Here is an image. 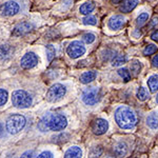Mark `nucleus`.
Listing matches in <instances>:
<instances>
[{"label": "nucleus", "instance_id": "f257e3e1", "mask_svg": "<svg viewBox=\"0 0 158 158\" xmlns=\"http://www.w3.org/2000/svg\"><path fill=\"white\" fill-rule=\"evenodd\" d=\"M68 120L67 117L62 114H47L41 118V120L38 122V129L41 132L51 131H62L67 128Z\"/></svg>", "mask_w": 158, "mask_h": 158}, {"label": "nucleus", "instance_id": "f03ea898", "mask_svg": "<svg viewBox=\"0 0 158 158\" xmlns=\"http://www.w3.org/2000/svg\"><path fill=\"white\" fill-rule=\"evenodd\" d=\"M115 121L120 129L131 130L137 124V116L131 108L120 106L115 111Z\"/></svg>", "mask_w": 158, "mask_h": 158}, {"label": "nucleus", "instance_id": "7ed1b4c3", "mask_svg": "<svg viewBox=\"0 0 158 158\" xmlns=\"http://www.w3.org/2000/svg\"><path fill=\"white\" fill-rule=\"evenodd\" d=\"M27 123V119L23 115H20V114H13L7 118L6 128V131L10 134L15 135L18 134L20 131L25 127Z\"/></svg>", "mask_w": 158, "mask_h": 158}, {"label": "nucleus", "instance_id": "20e7f679", "mask_svg": "<svg viewBox=\"0 0 158 158\" xmlns=\"http://www.w3.org/2000/svg\"><path fill=\"white\" fill-rule=\"evenodd\" d=\"M32 97L27 92L23 90L14 91L12 94V103L15 108L18 109H27L32 106Z\"/></svg>", "mask_w": 158, "mask_h": 158}, {"label": "nucleus", "instance_id": "39448f33", "mask_svg": "<svg viewBox=\"0 0 158 158\" xmlns=\"http://www.w3.org/2000/svg\"><path fill=\"white\" fill-rule=\"evenodd\" d=\"M67 93V89L61 83H55L49 89V91L47 92V100L49 102H56V101L60 100L63 96Z\"/></svg>", "mask_w": 158, "mask_h": 158}, {"label": "nucleus", "instance_id": "423d86ee", "mask_svg": "<svg viewBox=\"0 0 158 158\" xmlns=\"http://www.w3.org/2000/svg\"><path fill=\"white\" fill-rule=\"evenodd\" d=\"M81 98L86 106H95L100 100V91L97 88H89L83 91Z\"/></svg>", "mask_w": 158, "mask_h": 158}, {"label": "nucleus", "instance_id": "0eeeda50", "mask_svg": "<svg viewBox=\"0 0 158 158\" xmlns=\"http://www.w3.org/2000/svg\"><path fill=\"white\" fill-rule=\"evenodd\" d=\"M20 11V6L16 1H6L4 3H2L0 6V16L3 17H11L15 16L17 13H19Z\"/></svg>", "mask_w": 158, "mask_h": 158}, {"label": "nucleus", "instance_id": "6e6552de", "mask_svg": "<svg viewBox=\"0 0 158 158\" xmlns=\"http://www.w3.org/2000/svg\"><path fill=\"white\" fill-rule=\"evenodd\" d=\"M67 53L72 59H77L82 55H85V47L83 45L82 42L75 40V41H72L69 44V47L67 48Z\"/></svg>", "mask_w": 158, "mask_h": 158}, {"label": "nucleus", "instance_id": "1a4fd4ad", "mask_svg": "<svg viewBox=\"0 0 158 158\" xmlns=\"http://www.w3.org/2000/svg\"><path fill=\"white\" fill-rule=\"evenodd\" d=\"M39 62L38 59V56L33 52H29L25 55H23V57L20 60V65L22 69L24 70H30V69L35 68Z\"/></svg>", "mask_w": 158, "mask_h": 158}, {"label": "nucleus", "instance_id": "9d476101", "mask_svg": "<svg viewBox=\"0 0 158 158\" xmlns=\"http://www.w3.org/2000/svg\"><path fill=\"white\" fill-rule=\"evenodd\" d=\"M109 130V122L103 118H97L92 123V131L95 135H103Z\"/></svg>", "mask_w": 158, "mask_h": 158}, {"label": "nucleus", "instance_id": "9b49d317", "mask_svg": "<svg viewBox=\"0 0 158 158\" xmlns=\"http://www.w3.org/2000/svg\"><path fill=\"white\" fill-rule=\"evenodd\" d=\"M33 29H34V25L30 23V22H21V23H18L14 27V30H13V36H16V37L23 36V35L30 33Z\"/></svg>", "mask_w": 158, "mask_h": 158}, {"label": "nucleus", "instance_id": "f8f14e48", "mask_svg": "<svg viewBox=\"0 0 158 158\" xmlns=\"http://www.w3.org/2000/svg\"><path fill=\"white\" fill-rule=\"evenodd\" d=\"M124 22H126V18L122 15H114L109 19L108 27L112 31H118L124 25Z\"/></svg>", "mask_w": 158, "mask_h": 158}, {"label": "nucleus", "instance_id": "ddd939ff", "mask_svg": "<svg viewBox=\"0 0 158 158\" xmlns=\"http://www.w3.org/2000/svg\"><path fill=\"white\" fill-rule=\"evenodd\" d=\"M137 4H138V0H124L120 7H119V10H120L121 13H129L133 11L137 6Z\"/></svg>", "mask_w": 158, "mask_h": 158}, {"label": "nucleus", "instance_id": "4468645a", "mask_svg": "<svg viewBox=\"0 0 158 158\" xmlns=\"http://www.w3.org/2000/svg\"><path fill=\"white\" fill-rule=\"evenodd\" d=\"M82 156V151L81 149L77 146L71 147L70 149L67 150V152L64 153L65 158H79Z\"/></svg>", "mask_w": 158, "mask_h": 158}, {"label": "nucleus", "instance_id": "2eb2a0df", "mask_svg": "<svg viewBox=\"0 0 158 158\" xmlns=\"http://www.w3.org/2000/svg\"><path fill=\"white\" fill-rule=\"evenodd\" d=\"M97 73L95 71H89V72H85L82 75L80 76V82L83 85H88V83L92 82L93 80H95Z\"/></svg>", "mask_w": 158, "mask_h": 158}, {"label": "nucleus", "instance_id": "dca6fc26", "mask_svg": "<svg viewBox=\"0 0 158 158\" xmlns=\"http://www.w3.org/2000/svg\"><path fill=\"white\" fill-rule=\"evenodd\" d=\"M114 153L117 157H123L128 153V147L124 142H118L115 147H114Z\"/></svg>", "mask_w": 158, "mask_h": 158}, {"label": "nucleus", "instance_id": "f3484780", "mask_svg": "<svg viewBox=\"0 0 158 158\" xmlns=\"http://www.w3.org/2000/svg\"><path fill=\"white\" fill-rule=\"evenodd\" d=\"M148 86L151 93H156L158 91V75H152L148 78Z\"/></svg>", "mask_w": 158, "mask_h": 158}, {"label": "nucleus", "instance_id": "a211bd4d", "mask_svg": "<svg viewBox=\"0 0 158 158\" xmlns=\"http://www.w3.org/2000/svg\"><path fill=\"white\" fill-rule=\"evenodd\" d=\"M14 49L9 44H1L0 45V59H6L12 55Z\"/></svg>", "mask_w": 158, "mask_h": 158}, {"label": "nucleus", "instance_id": "6ab92c4d", "mask_svg": "<svg viewBox=\"0 0 158 158\" xmlns=\"http://www.w3.org/2000/svg\"><path fill=\"white\" fill-rule=\"evenodd\" d=\"M94 9H95V4L93 2H85L79 7V12L82 15H89L90 13L94 11Z\"/></svg>", "mask_w": 158, "mask_h": 158}, {"label": "nucleus", "instance_id": "aec40b11", "mask_svg": "<svg viewBox=\"0 0 158 158\" xmlns=\"http://www.w3.org/2000/svg\"><path fill=\"white\" fill-rule=\"evenodd\" d=\"M147 124H148V127H149L150 129L157 130L158 129V117L153 115V114L149 115V116H148V118H147Z\"/></svg>", "mask_w": 158, "mask_h": 158}, {"label": "nucleus", "instance_id": "412c9836", "mask_svg": "<svg viewBox=\"0 0 158 158\" xmlns=\"http://www.w3.org/2000/svg\"><path fill=\"white\" fill-rule=\"evenodd\" d=\"M149 92H148V89H146L144 86H140L137 91V98H138L139 101H146L148 98H149Z\"/></svg>", "mask_w": 158, "mask_h": 158}, {"label": "nucleus", "instance_id": "4be33fe9", "mask_svg": "<svg viewBox=\"0 0 158 158\" xmlns=\"http://www.w3.org/2000/svg\"><path fill=\"white\" fill-rule=\"evenodd\" d=\"M141 62L138 60H133L131 62V64H130V69H131V72L134 74V75H138L140 73V71H141Z\"/></svg>", "mask_w": 158, "mask_h": 158}, {"label": "nucleus", "instance_id": "5701e85b", "mask_svg": "<svg viewBox=\"0 0 158 158\" xmlns=\"http://www.w3.org/2000/svg\"><path fill=\"white\" fill-rule=\"evenodd\" d=\"M127 62V56L126 55H118L112 61V65L113 67H120V65L124 64Z\"/></svg>", "mask_w": 158, "mask_h": 158}, {"label": "nucleus", "instance_id": "b1692460", "mask_svg": "<svg viewBox=\"0 0 158 158\" xmlns=\"http://www.w3.org/2000/svg\"><path fill=\"white\" fill-rule=\"evenodd\" d=\"M148 20H149V14H148V13H141L136 18V25L138 27H142V25L146 24V22Z\"/></svg>", "mask_w": 158, "mask_h": 158}, {"label": "nucleus", "instance_id": "393cba45", "mask_svg": "<svg viewBox=\"0 0 158 158\" xmlns=\"http://www.w3.org/2000/svg\"><path fill=\"white\" fill-rule=\"evenodd\" d=\"M117 72H118V75L122 78V80H124L126 82L131 80V73H130L127 69H119Z\"/></svg>", "mask_w": 158, "mask_h": 158}, {"label": "nucleus", "instance_id": "a878e982", "mask_svg": "<svg viewBox=\"0 0 158 158\" xmlns=\"http://www.w3.org/2000/svg\"><path fill=\"white\" fill-rule=\"evenodd\" d=\"M95 39H96V36L93 34V33H85V34L82 36V40L85 43H88V44L93 43L94 41H95Z\"/></svg>", "mask_w": 158, "mask_h": 158}, {"label": "nucleus", "instance_id": "bb28decb", "mask_svg": "<svg viewBox=\"0 0 158 158\" xmlns=\"http://www.w3.org/2000/svg\"><path fill=\"white\" fill-rule=\"evenodd\" d=\"M82 22L85 25H96L97 24V19L94 16H86L82 19Z\"/></svg>", "mask_w": 158, "mask_h": 158}, {"label": "nucleus", "instance_id": "cd10ccee", "mask_svg": "<svg viewBox=\"0 0 158 158\" xmlns=\"http://www.w3.org/2000/svg\"><path fill=\"white\" fill-rule=\"evenodd\" d=\"M47 56H48V60L52 61L55 57V48L52 44H48L47 45Z\"/></svg>", "mask_w": 158, "mask_h": 158}, {"label": "nucleus", "instance_id": "c85d7f7f", "mask_svg": "<svg viewBox=\"0 0 158 158\" xmlns=\"http://www.w3.org/2000/svg\"><path fill=\"white\" fill-rule=\"evenodd\" d=\"M7 97H9V94H7V91H6V90H4V89H0V106H3V104H6V103Z\"/></svg>", "mask_w": 158, "mask_h": 158}, {"label": "nucleus", "instance_id": "c756f323", "mask_svg": "<svg viewBox=\"0 0 158 158\" xmlns=\"http://www.w3.org/2000/svg\"><path fill=\"white\" fill-rule=\"evenodd\" d=\"M157 51V47L155 44H149V45H147L146 48H144V50H143V55H152V54H154L155 52Z\"/></svg>", "mask_w": 158, "mask_h": 158}, {"label": "nucleus", "instance_id": "7c9ffc66", "mask_svg": "<svg viewBox=\"0 0 158 158\" xmlns=\"http://www.w3.org/2000/svg\"><path fill=\"white\" fill-rule=\"evenodd\" d=\"M69 138V135L63 133V134H59L58 136L56 137H53L54 139V142H57V143H62V142H65Z\"/></svg>", "mask_w": 158, "mask_h": 158}, {"label": "nucleus", "instance_id": "2f4dec72", "mask_svg": "<svg viewBox=\"0 0 158 158\" xmlns=\"http://www.w3.org/2000/svg\"><path fill=\"white\" fill-rule=\"evenodd\" d=\"M37 157H39V158H45V157L52 158V157H54V155H53V153H51V152H49V151H44V152L40 153V154L38 155Z\"/></svg>", "mask_w": 158, "mask_h": 158}, {"label": "nucleus", "instance_id": "473e14b6", "mask_svg": "<svg viewBox=\"0 0 158 158\" xmlns=\"http://www.w3.org/2000/svg\"><path fill=\"white\" fill-rule=\"evenodd\" d=\"M151 39L153 40V41H156L158 42V29L155 30L154 32L151 34Z\"/></svg>", "mask_w": 158, "mask_h": 158}, {"label": "nucleus", "instance_id": "72a5a7b5", "mask_svg": "<svg viewBox=\"0 0 158 158\" xmlns=\"http://www.w3.org/2000/svg\"><path fill=\"white\" fill-rule=\"evenodd\" d=\"M152 64H153V67L158 68V54L152 59Z\"/></svg>", "mask_w": 158, "mask_h": 158}, {"label": "nucleus", "instance_id": "f704fd0d", "mask_svg": "<svg viewBox=\"0 0 158 158\" xmlns=\"http://www.w3.org/2000/svg\"><path fill=\"white\" fill-rule=\"evenodd\" d=\"M21 157H34V152H33V151L25 152V153H23V154L21 155Z\"/></svg>", "mask_w": 158, "mask_h": 158}, {"label": "nucleus", "instance_id": "c9c22d12", "mask_svg": "<svg viewBox=\"0 0 158 158\" xmlns=\"http://www.w3.org/2000/svg\"><path fill=\"white\" fill-rule=\"evenodd\" d=\"M155 24H158V17H154L152 20V22L150 23V27H155Z\"/></svg>", "mask_w": 158, "mask_h": 158}, {"label": "nucleus", "instance_id": "e433bc0d", "mask_svg": "<svg viewBox=\"0 0 158 158\" xmlns=\"http://www.w3.org/2000/svg\"><path fill=\"white\" fill-rule=\"evenodd\" d=\"M2 134H3V127H2V124L0 123V137L2 136Z\"/></svg>", "mask_w": 158, "mask_h": 158}, {"label": "nucleus", "instance_id": "4c0bfd02", "mask_svg": "<svg viewBox=\"0 0 158 158\" xmlns=\"http://www.w3.org/2000/svg\"><path fill=\"white\" fill-rule=\"evenodd\" d=\"M112 2H113L114 4H116V3H119V2L121 1V0H111Z\"/></svg>", "mask_w": 158, "mask_h": 158}, {"label": "nucleus", "instance_id": "58836bf2", "mask_svg": "<svg viewBox=\"0 0 158 158\" xmlns=\"http://www.w3.org/2000/svg\"><path fill=\"white\" fill-rule=\"evenodd\" d=\"M156 102L158 103V94H157V96H156Z\"/></svg>", "mask_w": 158, "mask_h": 158}]
</instances>
